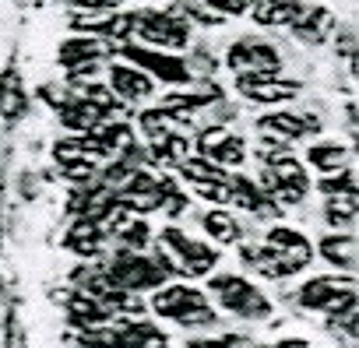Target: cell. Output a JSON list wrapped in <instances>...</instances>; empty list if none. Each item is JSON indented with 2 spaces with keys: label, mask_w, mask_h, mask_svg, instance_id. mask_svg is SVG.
Here are the masks:
<instances>
[{
  "label": "cell",
  "mask_w": 359,
  "mask_h": 348,
  "mask_svg": "<svg viewBox=\"0 0 359 348\" xmlns=\"http://www.w3.org/2000/svg\"><path fill=\"white\" fill-rule=\"evenodd\" d=\"M102 116H106V113H102L95 102H88L85 95H81V99H71V102L60 106V120H64L71 130H81V134L95 130V127L102 123Z\"/></svg>",
  "instance_id": "19"
},
{
  "label": "cell",
  "mask_w": 359,
  "mask_h": 348,
  "mask_svg": "<svg viewBox=\"0 0 359 348\" xmlns=\"http://www.w3.org/2000/svg\"><path fill=\"white\" fill-rule=\"evenodd\" d=\"M226 64L236 74H278L282 53L271 43H261V39H236L226 53Z\"/></svg>",
  "instance_id": "8"
},
{
  "label": "cell",
  "mask_w": 359,
  "mask_h": 348,
  "mask_svg": "<svg viewBox=\"0 0 359 348\" xmlns=\"http://www.w3.org/2000/svg\"><path fill=\"white\" fill-rule=\"evenodd\" d=\"M306 158H310V165L317 169V172H338V169H348V148H341V144H331V141H324V144H313L310 151H306Z\"/></svg>",
  "instance_id": "22"
},
{
  "label": "cell",
  "mask_w": 359,
  "mask_h": 348,
  "mask_svg": "<svg viewBox=\"0 0 359 348\" xmlns=\"http://www.w3.org/2000/svg\"><path fill=\"white\" fill-rule=\"evenodd\" d=\"M261 190L275 201V204H299L310 190V180H306V169L282 151V144L268 141V151H264V176H261Z\"/></svg>",
  "instance_id": "2"
},
{
  "label": "cell",
  "mask_w": 359,
  "mask_h": 348,
  "mask_svg": "<svg viewBox=\"0 0 359 348\" xmlns=\"http://www.w3.org/2000/svg\"><path fill=\"white\" fill-rule=\"evenodd\" d=\"M208 292L236 316H247V320H264L271 313V302L264 299V292L257 285H250L247 278L240 274H219L208 281Z\"/></svg>",
  "instance_id": "5"
},
{
  "label": "cell",
  "mask_w": 359,
  "mask_h": 348,
  "mask_svg": "<svg viewBox=\"0 0 359 348\" xmlns=\"http://www.w3.org/2000/svg\"><path fill=\"white\" fill-rule=\"evenodd\" d=\"M201 225H205V232L212 236V239H219V243H236L240 239V222L229 215V211H222V208H215V211H208L205 218H201Z\"/></svg>",
  "instance_id": "23"
},
{
  "label": "cell",
  "mask_w": 359,
  "mask_h": 348,
  "mask_svg": "<svg viewBox=\"0 0 359 348\" xmlns=\"http://www.w3.org/2000/svg\"><path fill=\"white\" fill-rule=\"evenodd\" d=\"M254 11V22L264 25V29H285L299 18L303 4L299 0H257V4L250 8Z\"/></svg>",
  "instance_id": "17"
},
{
  "label": "cell",
  "mask_w": 359,
  "mask_h": 348,
  "mask_svg": "<svg viewBox=\"0 0 359 348\" xmlns=\"http://www.w3.org/2000/svg\"><path fill=\"white\" fill-rule=\"evenodd\" d=\"M78 32H92L102 39H127L134 32V15H106V18H74Z\"/></svg>",
  "instance_id": "18"
},
{
  "label": "cell",
  "mask_w": 359,
  "mask_h": 348,
  "mask_svg": "<svg viewBox=\"0 0 359 348\" xmlns=\"http://www.w3.org/2000/svg\"><path fill=\"white\" fill-rule=\"evenodd\" d=\"M120 53L137 64L144 74H155L162 81H172V85H187L191 81V71L184 60H176V57H165V53H151V50H141V46H120Z\"/></svg>",
  "instance_id": "13"
},
{
  "label": "cell",
  "mask_w": 359,
  "mask_h": 348,
  "mask_svg": "<svg viewBox=\"0 0 359 348\" xmlns=\"http://www.w3.org/2000/svg\"><path fill=\"white\" fill-rule=\"evenodd\" d=\"M317 120L313 116H303V113H268L257 120V130L264 134V141H275V144H289V141H303L310 134H317Z\"/></svg>",
  "instance_id": "12"
},
{
  "label": "cell",
  "mask_w": 359,
  "mask_h": 348,
  "mask_svg": "<svg viewBox=\"0 0 359 348\" xmlns=\"http://www.w3.org/2000/svg\"><path fill=\"white\" fill-rule=\"evenodd\" d=\"M320 257L334 267H345L348 274L355 271V236H324L320 239Z\"/></svg>",
  "instance_id": "21"
},
{
  "label": "cell",
  "mask_w": 359,
  "mask_h": 348,
  "mask_svg": "<svg viewBox=\"0 0 359 348\" xmlns=\"http://www.w3.org/2000/svg\"><path fill=\"white\" fill-rule=\"evenodd\" d=\"M102 53H106L102 39H67V43L60 46V64L71 67L74 74H81V71L92 74V67H95V60H99Z\"/></svg>",
  "instance_id": "16"
},
{
  "label": "cell",
  "mask_w": 359,
  "mask_h": 348,
  "mask_svg": "<svg viewBox=\"0 0 359 348\" xmlns=\"http://www.w3.org/2000/svg\"><path fill=\"white\" fill-rule=\"evenodd\" d=\"M158 250H162V267L165 271H176V274H187V278H201V274H208L212 267H215V260H219V253L208 246V243H201V239H191L187 232H180V229H162V236H158Z\"/></svg>",
  "instance_id": "3"
},
{
  "label": "cell",
  "mask_w": 359,
  "mask_h": 348,
  "mask_svg": "<svg viewBox=\"0 0 359 348\" xmlns=\"http://www.w3.org/2000/svg\"><path fill=\"white\" fill-rule=\"evenodd\" d=\"M78 8H88V11H106V8H116L120 0H71Z\"/></svg>",
  "instance_id": "28"
},
{
  "label": "cell",
  "mask_w": 359,
  "mask_h": 348,
  "mask_svg": "<svg viewBox=\"0 0 359 348\" xmlns=\"http://www.w3.org/2000/svg\"><path fill=\"white\" fill-rule=\"evenodd\" d=\"M303 43H324L331 32H334V15L327 8H303L299 18L289 25Z\"/></svg>",
  "instance_id": "15"
},
{
  "label": "cell",
  "mask_w": 359,
  "mask_h": 348,
  "mask_svg": "<svg viewBox=\"0 0 359 348\" xmlns=\"http://www.w3.org/2000/svg\"><path fill=\"white\" fill-rule=\"evenodd\" d=\"M320 190H324L327 197H345V194H355V172H352V169L327 172V180H320Z\"/></svg>",
  "instance_id": "25"
},
{
  "label": "cell",
  "mask_w": 359,
  "mask_h": 348,
  "mask_svg": "<svg viewBox=\"0 0 359 348\" xmlns=\"http://www.w3.org/2000/svg\"><path fill=\"white\" fill-rule=\"evenodd\" d=\"M151 309L165 320L184 323V327H212L215 323V309L208 306L205 292H198L191 285H165L162 292L151 295Z\"/></svg>",
  "instance_id": "4"
},
{
  "label": "cell",
  "mask_w": 359,
  "mask_h": 348,
  "mask_svg": "<svg viewBox=\"0 0 359 348\" xmlns=\"http://www.w3.org/2000/svg\"><path fill=\"white\" fill-rule=\"evenodd\" d=\"M355 302V278H338V274H324L313 278L299 288V306L313 309V313H341L345 306Z\"/></svg>",
  "instance_id": "7"
},
{
  "label": "cell",
  "mask_w": 359,
  "mask_h": 348,
  "mask_svg": "<svg viewBox=\"0 0 359 348\" xmlns=\"http://www.w3.org/2000/svg\"><path fill=\"white\" fill-rule=\"evenodd\" d=\"M134 32H137L144 43L169 46V50L187 46V39H191L187 22L176 18V15H165V11H141V15H134Z\"/></svg>",
  "instance_id": "9"
},
{
  "label": "cell",
  "mask_w": 359,
  "mask_h": 348,
  "mask_svg": "<svg viewBox=\"0 0 359 348\" xmlns=\"http://www.w3.org/2000/svg\"><path fill=\"white\" fill-rule=\"evenodd\" d=\"M264 348H306L303 337H289V341H278V344H264Z\"/></svg>",
  "instance_id": "29"
},
{
  "label": "cell",
  "mask_w": 359,
  "mask_h": 348,
  "mask_svg": "<svg viewBox=\"0 0 359 348\" xmlns=\"http://www.w3.org/2000/svg\"><path fill=\"white\" fill-rule=\"evenodd\" d=\"M106 281L123 288V292H144V288H155L165 281V267L158 260H148L137 250H123L106 267Z\"/></svg>",
  "instance_id": "6"
},
{
  "label": "cell",
  "mask_w": 359,
  "mask_h": 348,
  "mask_svg": "<svg viewBox=\"0 0 359 348\" xmlns=\"http://www.w3.org/2000/svg\"><path fill=\"white\" fill-rule=\"evenodd\" d=\"M109 85L120 99L127 102H137V99H148L151 95V74H144L141 67H130V64H113L109 67Z\"/></svg>",
  "instance_id": "14"
},
{
  "label": "cell",
  "mask_w": 359,
  "mask_h": 348,
  "mask_svg": "<svg viewBox=\"0 0 359 348\" xmlns=\"http://www.w3.org/2000/svg\"><path fill=\"white\" fill-rule=\"evenodd\" d=\"M236 92L250 102H264V106H275V102H289L299 95V85L296 81H285L278 74H236Z\"/></svg>",
  "instance_id": "11"
},
{
  "label": "cell",
  "mask_w": 359,
  "mask_h": 348,
  "mask_svg": "<svg viewBox=\"0 0 359 348\" xmlns=\"http://www.w3.org/2000/svg\"><path fill=\"white\" fill-rule=\"evenodd\" d=\"M102 239H106V232H102V225H99L95 218H81V222L67 232V246H71L74 253H81V257H95V253L102 250Z\"/></svg>",
  "instance_id": "20"
},
{
  "label": "cell",
  "mask_w": 359,
  "mask_h": 348,
  "mask_svg": "<svg viewBox=\"0 0 359 348\" xmlns=\"http://www.w3.org/2000/svg\"><path fill=\"white\" fill-rule=\"evenodd\" d=\"M205 4H212L222 15H243V11H250L257 4V0H205Z\"/></svg>",
  "instance_id": "27"
},
{
  "label": "cell",
  "mask_w": 359,
  "mask_h": 348,
  "mask_svg": "<svg viewBox=\"0 0 359 348\" xmlns=\"http://www.w3.org/2000/svg\"><path fill=\"white\" fill-rule=\"evenodd\" d=\"M243 257L250 260V267H257L261 274L268 278H285V274H296L303 271L310 260H313V243L296 232V229H285V225H275L268 236H264V246H247Z\"/></svg>",
  "instance_id": "1"
},
{
  "label": "cell",
  "mask_w": 359,
  "mask_h": 348,
  "mask_svg": "<svg viewBox=\"0 0 359 348\" xmlns=\"http://www.w3.org/2000/svg\"><path fill=\"white\" fill-rule=\"evenodd\" d=\"M187 348H250V341L240 334H222V337H194Z\"/></svg>",
  "instance_id": "26"
},
{
  "label": "cell",
  "mask_w": 359,
  "mask_h": 348,
  "mask_svg": "<svg viewBox=\"0 0 359 348\" xmlns=\"http://www.w3.org/2000/svg\"><path fill=\"white\" fill-rule=\"evenodd\" d=\"M198 155L208 158V162L219 165V169H236V165H243L247 148H243V137H236L233 130H226V127H208V130L198 134Z\"/></svg>",
  "instance_id": "10"
},
{
  "label": "cell",
  "mask_w": 359,
  "mask_h": 348,
  "mask_svg": "<svg viewBox=\"0 0 359 348\" xmlns=\"http://www.w3.org/2000/svg\"><path fill=\"white\" fill-rule=\"evenodd\" d=\"M327 225L334 229H348L355 222V194H345V197H327V211H324Z\"/></svg>",
  "instance_id": "24"
}]
</instances>
